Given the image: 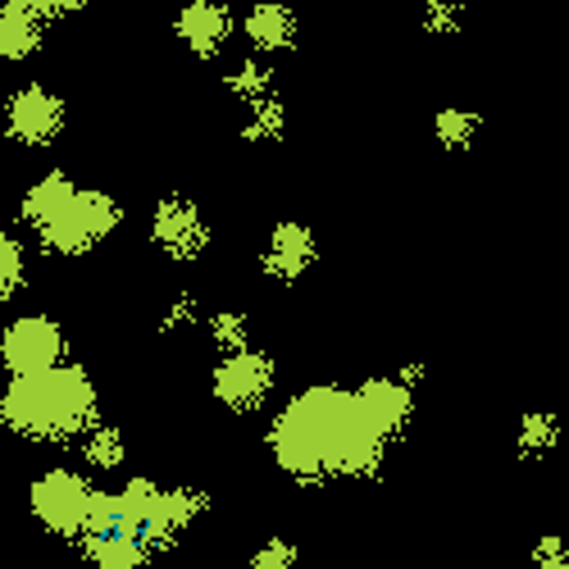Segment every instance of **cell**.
<instances>
[{"mask_svg":"<svg viewBox=\"0 0 569 569\" xmlns=\"http://www.w3.org/2000/svg\"><path fill=\"white\" fill-rule=\"evenodd\" d=\"M37 510L56 529H91V492H82V483H73L69 473H56L37 488Z\"/></svg>","mask_w":569,"mask_h":569,"instance_id":"cell-1","label":"cell"}]
</instances>
